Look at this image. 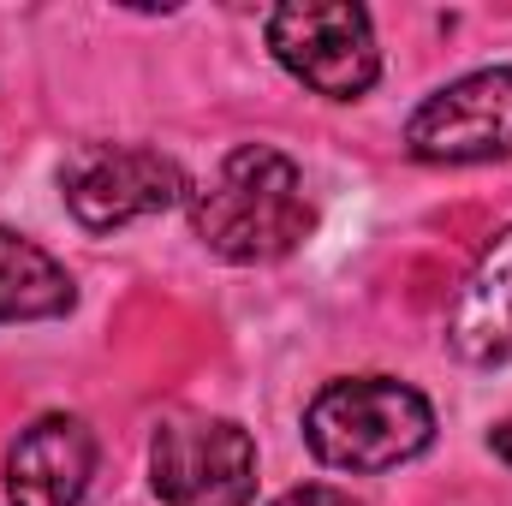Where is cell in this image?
Instances as JSON below:
<instances>
[{
    "mask_svg": "<svg viewBox=\"0 0 512 506\" xmlns=\"http://www.w3.org/2000/svg\"><path fill=\"white\" fill-rule=\"evenodd\" d=\"M149 489L161 506H251L256 441L245 423L173 411L149 435Z\"/></svg>",
    "mask_w": 512,
    "mask_h": 506,
    "instance_id": "3957f363",
    "label": "cell"
},
{
    "mask_svg": "<svg viewBox=\"0 0 512 506\" xmlns=\"http://www.w3.org/2000/svg\"><path fill=\"white\" fill-rule=\"evenodd\" d=\"M96 477V435L84 417L48 411L6 447V495L12 506H78Z\"/></svg>",
    "mask_w": 512,
    "mask_h": 506,
    "instance_id": "52a82bcc",
    "label": "cell"
},
{
    "mask_svg": "<svg viewBox=\"0 0 512 506\" xmlns=\"http://www.w3.org/2000/svg\"><path fill=\"white\" fill-rule=\"evenodd\" d=\"M489 447H495V459H501V465H512V417H507V423H495Z\"/></svg>",
    "mask_w": 512,
    "mask_h": 506,
    "instance_id": "8fae6325",
    "label": "cell"
},
{
    "mask_svg": "<svg viewBox=\"0 0 512 506\" xmlns=\"http://www.w3.org/2000/svg\"><path fill=\"white\" fill-rule=\"evenodd\" d=\"M447 346L465 364L512 358V227L489 239L477 268L465 274L453 310H447Z\"/></svg>",
    "mask_w": 512,
    "mask_h": 506,
    "instance_id": "ba28073f",
    "label": "cell"
},
{
    "mask_svg": "<svg viewBox=\"0 0 512 506\" xmlns=\"http://www.w3.org/2000/svg\"><path fill=\"white\" fill-rule=\"evenodd\" d=\"M310 197H304V173L286 149L274 143H239L209 185L191 191V227L203 239V251L221 262H280L304 245L310 233Z\"/></svg>",
    "mask_w": 512,
    "mask_h": 506,
    "instance_id": "6da1fadb",
    "label": "cell"
},
{
    "mask_svg": "<svg viewBox=\"0 0 512 506\" xmlns=\"http://www.w3.org/2000/svg\"><path fill=\"white\" fill-rule=\"evenodd\" d=\"M304 441L322 465L376 477V471L417 459L435 441V411L417 387L393 376H346L328 381L304 405Z\"/></svg>",
    "mask_w": 512,
    "mask_h": 506,
    "instance_id": "7a4b0ae2",
    "label": "cell"
},
{
    "mask_svg": "<svg viewBox=\"0 0 512 506\" xmlns=\"http://www.w3.org/2000/svg\"><path fill=\"white\" fill-rule=\"evenodd\" d=\"M268 48L274 60L328 102H358L382 78L376 24L352 0H286L268 12Z\"/></svg>",
    "mask_w": 512,
    "mask_h": 506,
    "instance_id": "277c9868",
    "label": "cell"
},
{
    "mask_svg": "<svg viewBox=\"0 0 512 506\" xmlns=\"http://www.w3.org/2000/svg\"><path fill=\"white\" fill-rule=\"evenodd\" d=\"M60 197L78 227L120 233L131 221H149L191 197L185 167L149 143H78L60 161Z\"/></svg>",
    "mask_w": 512,
    "mask_h": 506,
    "instance_id": "5b68a950",
    "label": "cell"
},
{
    "mask_svg": "<svg viewBox=\"0 0 512 506\" xmlns=\"http://www.w3.org/2000/svg\"><path fill=\"white\" fill-rule=\"evenodd\" d=\"M274 506H352V495H340V489H322V483H304V489H286Z\"/></svg>",
    "mask_w": 512,
    "mask_h": 506,
    "instance_id": "30bf717a",
    "label": "cell"
},
{
    "mask_svg": "<svg viewBox=\"0 0 512 506\" xmlns=\"http://www.w3.org/2000/svg\"><path fill=\"white\" fill-rule=\"evenodd\" d=\"M405 149L435 167H471V161H507L512 155V66H489L471 78H453L435 90L411 120Z\"/></svg>",
    "mask_w": 512,
    "mask_h": 506,
    "instance_id": "8992f818",
    "label": "cell"
},
{
    "mask_svg": "<svg viewBox=\"0 0 512 506\" xmlns=\"http://www.w3.org/2000/svg\"><path fill=\"white\" fill-rule=\"evenodd\" d=\"M78 298L72 274L30 245L24 233L0 227V322H48V316H66Z\"/></svg>",
    "mask_w": 512,
    "mask_h": 506,
    "instance_id": "9c48e42d",
    "label": "cell"
}]
</instances>
